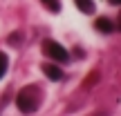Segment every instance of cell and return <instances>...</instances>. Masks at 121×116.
I'll use <instances>...</instances> for the list:
<instances>
[{
  "mask_svg": "<svg viewBox=\"0 0 121 116\" xmlns=\"http://www.w3.org/2000/svg\"><path fill=\"white\" fill-rule=\"evenodd\" d=\"M40 100H43V94H40L38 85H27V87H22V89L18 92V96H16V105H18V109H20L22 114L36 112L38 105H40Z\"/></svg>",
  "mask_w": 121,
  "mask_h": 116,
  "instance_id": "obj_1",
  "label": "cell"
},
{
  "mask_svg": "<svg viewBox=\"0 0 121 116\" xmlns=\"http://www.w3.org/2000/svg\"><path fill=\"white\" fill-rule=\"evenodd\" d=\"M43 54L45 56H49L52 60H56V63H67L69 60V52L63 47L60 43H56V40H43Z\"/></svg>",
  "mask_w": 121,
  "mask_h": 116,
  "instance_id": "obj_2",
  "label": "cell"
},
{
  "mask_svg": "<svg viewBox=\"0 0 121 116\" xmlns=\"http://www.w3.org/2000/svg\"><path fill=\"white\" fill-rule=\"evenodd\" d=\"M94 29L99 31V34H114V29H117V25H114L110 18H96L94 20Z\"/></svg>",
  "mask_w": 121,
  "mask_h": 116,
  "instance_id": "obj_3",
  "label": "cell"
},
{
  "mask_svg": "<svg viewBox=\"0 0 121 116\" xmlns=\"http://www.w3.org/2000/svg\"><path fill=\"white\" fill-rule=\"evenodd\" d=\"M43 72H45V76L49 78V80H63V69L58 67V65H52V63H47V65H43Z\"/></svg>",
  "mask_w": 121,
  "mask_h": 116,
  "instance_id": "obj_4",
  "label": "cell"
},
{
  "mask_svg": "<svg viewBox=\"0 0 121 116\" xmlns=\"http://www.w3.org/2000/svg\"><path fill=\"white\" fill-rule=\"evenodd\" d=\"M74 2H76L78 11H83V13H94L96 11V4L92 0H74Z\"/></svg>",
  "mask_w": 121,
  "mask_h": 116,
  "instance_id": "obj_5",
  "label": "cell"
},
{
  "mask_svg": "<svg viewBox=\"0 0 121 116\" xmlns=\"http://www.w3.org/2000/svg\"><path fill=\"white\" fill-rule=\"evenodd\" d=\"M45 9H49L52 13H58L60 11V0H40Z\"/></svg>",
  "mask_w": 121,
  "mask_h": 116,
  "instance_id": "obj_6",
  "label": "cell"
},
{
  "mask_svg": "<svg viewBox=\"0 0 121 116\" xmlns=\"http://www.w3.org/2000/svg\"><path fill=\"white\" fill-rule=\"evenodd\" d=\"M7 69H9V58H7V54L0 52V78L7 74Z\"/></svg>",
  "mask_w": 121,
  "mask_h": 116,
  "instance_id": "obj_7",
  "label": "cell"
},
{
  "mask_svg": "<svg viewBox=\"0 0 121 116\" xmlns=\"http://www.w3.org/2000/svg\"><path fill=\"white\" fill-rule=\"evenodd\" d=\"M20 43V34H16V36H9V45H18Z\"/></svg>",
  "mask_w": 121,
  "mask_h": 116,
  "instance_id": "obj_8",
  "label": "cell"
},
{
  "mask_svg": "<svg viewBox=\"0 0 121 116\" xmlns=\"http://www.w3.org/2000/svg\"><path fill=\"white\" fill-rule=\"evenodd\" d=\"M110 4H121V0H110Z\"/></svg>",
  "mask_w": 121,
  "mask_h": 116,
  "instance_id": "obj_9",
  "label": "cell"
}]
</instances>
